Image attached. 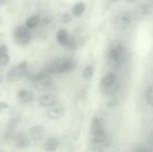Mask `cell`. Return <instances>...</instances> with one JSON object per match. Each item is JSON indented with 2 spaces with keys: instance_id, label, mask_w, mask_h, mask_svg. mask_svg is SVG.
<instances>
[{
  "instance_id": "cell-1",
  "label": "cell",
  "mask_w": 153,
  "mask_h": 152,
  "mask_svg": "<svg viewBox=\"0 0 153 152\" xmlns=\"http://www.w3.org/2000/svg\"><path fill=\"white\" fill-rule=\"evenodd\" d=\"M75 68L74 59H69V57H62V59H57L55 61L51 62L50 64L46 66L45 70L49 74H62L70 72Z\"/></svg>"
},
{
  "instance_id": "cell-2",
  "label": "cell",
  "mask_w": 153,
  "mask_h": 152,
  "mask_svg": "<svg viewBox=\"0 0 153 152\" xmlns=\"http://www.w3.org/2000/svg\"><path fill=\"white\" fill-rule=\"evenodd\" d=\"M126 59V49L122 42L116 41L108 51V61L113 66H120Z\"/></svg>"
},
{
  "instance_id": "cell-3",
  "label": "cell",
  "mask_w": 153,
  "mask_h": 152,
  "mask_svg": "<svg viewBox=\"0 0 153 152\" xmlns=\"http://www.w3.org/2000/svg\"><path fill=\"white\" fill-rule=\"evenodd\" d=\"M111 141L106 131L91 134V147L94 150H104L109 146Z\"/></svg>"
},
{
  "instance_id": "cell-4",
  "label": "cell",
  "mask_w": 153,
  "mask_h": 152,
  "mask_svg": "<svg viewBox=\"0 0 153 152\" xmlns=\"http://www.w3.org/2000/svg\"><path fill=\"white\" fill-rule=\"evenodd\" d=\"M27 71V62L23 61L21 63H19L18 65H15L14 67H12L8 72L6 73V80L8 82H14L17 79L21 78L25 75Z\"/></svg>"
},
{
  "instance_id": "cell-5",
  "label": "cell",
  "mask_w": 153,
  "mask_h": 152,
  "mask_svg": "<svg viewBox=\"0 0 153 152\" xmlns=\"http://www.w3.org/2000/svg\"><path fill=\"white\" fill-rule=\"evenodd\" d=\"M32 35L30 29L26 26H18L14 30V39L18 44L20 45H27L31 41Z\"/></svg>"
},
{
  "instance_id": "cell-6",
  "label": "cell",
  "mask_w": 153,
  "mask_h": 152,
  "mask_svg": "<svg viewBox=\"0 0 153 152\" xmlns=\"http://www.w3.org/2000/svg\"><path fill=\"white\" fill-rule=\"evenodd\" d=\"M131 16L128 14V13H122V14H119L115 19H114V28L118 31H124L126 30L129 27V25L131 24Z\"/></svg>"
},
{
  "instance_id": "cell-7",
  "label": "cell",
  "mask_w": 153,
  "mask_h": 152,
  "mask_svg": "<svg viewBox=\"0 0 153 152\" xmlns=\"http://www.w3.org/2000/svg\"><path fill=\"white\" fill-rule=\"evenodd\" d=\"M47 108H48V110H47L46 115L50 120H59L64 117L65 115V106L62 103H59V101Z\"/></svg>"
},
{
  "instance_id": "cell-8",
  "label": "cell",
  "mask_w": 153,
  "mask_h": 152,
  "mask_svg": "<svg viewBox=\"0 0 153 152\" xmlns=\"http://www.w3.org/2000/svg\"><path fill=\"white\" fill-rule=\"evenodd\" d=\"M102 131H105L104 119H103V117H101V116L98 114L93 118L91 125H90V132H91V134H95V133H99V132H102Z\"/></svg>"
},
{
  "instance_id": "cell-9",
  "label": "cell",
  "mask_w": 153,
  "mask_h": 152,
  "mask_svg": "<svg viewBox=\"0 0 153 152\" xmlns=\"http://www.w3.org/2000/svg\"><path fill=\"white\" fill-rule=\"evenodd\" d=\"M34 83V87H36V91L39 92H46L52 87V78H51V75H47L43 78L36 79V80H33Z\"/></svg>"
},
{
  "instance_id": "cell-10",
  "label": "cell",
  "mask_w": 153,
  "mask_h": 152,
  "mask_svg": "<svg viewBox=\"0 0 153 152\" xmlns=\"http://www.w3.org/2000/svg\"><path fill=\"white\" fill-rule=\"evenodd\" d=\"M57 102V96L54 93H45L39 97L38 103L41 108H49Z\"/></svg>"
},
{
  "instance_id": "cell-11",
  "label": "cell",
  "mask_w": 153,
  "mask_h": 152,
  "mask_svg": "<svg viewBox=\"0 0 153 152\" xmlns=\"http://www.w3.org/2000/svg\"><path fill=\"white\" fill-rule=\"evenodd\" d=\"M46 133V129L43 125H33L29 129V138L31 139L33 142H40L43 140Z\"/></svg>"
},
{
  "instance_id": "cell-12",
  "label": "cell",
  "mask_w": 153,
  "mask_h": 152,
  "mask_svg": "<svg viewBox=\"0 0 153 152\" xmlns=\"http://www.w3.org/2000/svg\"><path fill=\"white\" fill-rule=\"evenodd\" d=\"M117 81H118V77L115 72H108L107 74H105V75L102 77L101 82H100L101 92H104L105 90H107L109 87L115 85Z\"/></svg>"
},
{
  "instance_id": "cell-13",
  "label": "cell",
  "mask_w": 153,
  "mask_h": 152,
  "mask_svg": "<svg viewBox=\"0 0 153 152\" xmlns=\"http://www.w3.org/2000/svg\"><path fill=\"white\" fill-rule=\"evenodd\" d=\"M17 96H18V99L21 103H30L34 99V96H33V94H32V92L28 91V90H24V89L18 91Z\"/></svg>"
},
{
  "instance_id": "cell-14",
  "label": "cell",
  "mask_w": 153,
  "mask_h": 152,
  "mask_svg": "<svg viewBox=\"0 0 153 152\" xmlns=\"http://www.w3.org/2000/svg\"><path fill=\"white\" fill-rule=\"evenodd\" d=\"M15 144L18 148H25L30 145V140L24 133H19L15 136Z\"/></svg>"
},
{
  "instance_id": "cell-15",
  "label": "cell",
  "mask_w": 153,
  "mask_h": 152,
  "mask_svg": "<svg viewBox=\"0 0 153 152\" xmlns=\"http://www.w3.org/2000/svg\"><path fill=\"white\" fill-rule=\"evenodd\" d=\"M59 140H57L56 138H54V136H50V138L47 139L46 142H45L44 148L46 151H54L59 148Z\"/></svg>"
},
{
  "instance_id": "cell-16",
  "label": "cell",
  "mask_w": 153,
  "mask_h": 152,
  "mask_svg": "<svg viewBox=\"0 0 153 152\" xmlns=\"http://www.w3.org/2000/svg\"><path fill=\"white\" fill-rule=\"evenodd\" d=\"M69 37H70V35H69V33H68V30H67V29L62 28V29H59V30H57L56 41H57V43H59V45H62V46H65V45L67 44Z\"/></svg>"
},
{
  "instance_id": "cell-17",
  "label": "cell",
  "mask_w": 153,
  "mask_h": 152,
  "mask_svg": "<svg viewBox=\"0 0 153 152\" xmlns=\"http://www.w3.org/2000/svg\"><path fill=\"white\" fill-rule=\"evenodd\" d=\"M40 22H41L40 17L36 16V15H33V16H30L28 19H27L26 23H25V26H26L28 29H33L40 24Z\"/></svg>"
},
{
  "instance_id": "cell-18",
  "label": "cell",
  "mask_w": 153,
  "mask_h": 152,
  "mask_svg": "<svg viewBox=\"0 0 153 152\" xmlns=\"http://www.w3.org/2000/svg\"><path fill=\"white\" fill-rule=\"evenodd\" d=\"M85 5L83 2H77L74 6L72 7V14L75 17H80L81 15L85 13Z\"/></svg>"
},
{
  "instance_id": "cell-19",
  "label": "cell",
  "mask_w": 153,
  "mask_h": 152,
  "mask_svg": "<svg viewBox=\"0 0 153 152\" xmlns=\"http://www.w3.org/2000/svg\"><path fill=\"white\" fill-rule=\"evenodd\" d=\"M120 89V83L119 81H117V82L115 83V85H113L111 87H109L107 90H105L104 92H102L104 95L106 96H109V95H114V94H116L118 92V90Z\"/></svg>"
},
{
  "instance_id": "cell-20",
  "label": "cell",
  "mask_w": 153,
  "mask_h": 152,
  "mask_svg": "<svg viewBox=\"0 0 153 152\" xmlns=\"http://www.w3.org/2000/svg\"><path fill=\"white\" fill-rule=\"evenodd\" d=\"M93 74H94V68L92 66H87L82 71V76L85 79H91L93 77Z\"/></svg>"
},
{
  "instance_id": "cell-21",
  "label": "cell",
  "mask_w": 153,
  "mask_h": 152,
  "mask_svg": "<svg viewBox=\"0 0 153 152\" xmlns=\"http://www.w3.org/2000/svg\"><path fill=\"white\" fill-rule=\"evenodd\" d=\"M146 100H147L148 104L153 106V83L149 87V89L146 92Z\"/></svg>"
},
{
  "instance_id": "cell-22",
  "label": "cell",
  "mask_w": 153,
  "mask_h": 152,
  "mask_svg": "<svg viewBox=\"0 0 153 152\" xmlns=\"http://www.w3.org/2000/svg\"><path fill=\"white\" fill-rule=\"evenodd\" d=\"M10 55H8V53H2V54H0V67H4V66H6L8 63H10Z\"/></svg>"
},
{
  "instance_id": "cell-23",
  "label": "cell",
  "mask_w": 153,
  "mask_h": 152,
  "mask_svg": "<svg viewBox=\"0 0 153 152\" xmlns=\"http://www.w3.org/2000/svg\"><path fill=\"white\" fill-rule=\"evenodd\" d=\"M65 47H67V48H69V49H75L77 47V41H76V39L72 38V37H69L68 42H67V44L65 45Z\"/></svg>"
},
{
  "instance_id": "cell-24",
  "label": "cell",
  "mask_w": 153,
  "mask_h": 152,
  "mask_svg": "<svg viewBox=\"0 0 153 152\" xmlns=\"http://www.w3.org/2000/svg\"><path fill=\"white\" fill-rule=\"evenodd\" d=\"M71 21H72V15L71 14L66 13V14H64L62 16V22L65 23V24H68V23H70Z\"/></svg>"
},
{
  "instance_id": "cell-25",
  "label": "cell",
  "mask_w": 153,
  "mask_h": 152,
  "mask_svg": "<svg viewBox=\"0 0 153 152\" xmlns=\"http://www.w3.org/2000/svg\"><path fill=\"white\" fill-rule=\"evenodd\" d=\"M7 108H8V104L6 103V102H4V101L0 102V114L3 113L4 110H6Z\"/></svg>"
},
{
  "instance_id": "cell-26",
  "label": "cell",
  "mask_w": 153,
  "mask_h": 152,
  "mask_svg": "<svg viewBox=\"0 0 153 152\" xmlns=\"http://www.w3.org/2000/svg\"><path fill=\"white\" fill-rule=\"evenodd\" d=\"M8 52V48L5 44H0V54L2 53H7Z\"/></svg>"
},
{
  "instance_id": "cell-27",
  "label": "cell",
  "mask_w": 153,
  "mask_h": 152,
  "mask_svg": "<svg viewBox=\"0 0 153 152\" xmlns=\"http://www.w3.org/2000/svg\"><path fill=\"white\" fill-rule=\"evenodd\" d=\"M7 2V0H0V5H2V4L6 3Z\"/></svg>"
},
{
  "instance_id": "cell-28",
  "label": "cell",
  "mask_w": 153,
  "mask_h": 152,
  "mask_svg": "<svg viewBox=\"0 0 153 152\" xmlns=\"http://www.w3.org/2000/svg\"><path fill=\"white\" fill-rule=\"evenodd\" d=\"M1 77H2V76H1V74H0V83H1V81H2V78H1Z\"/></svg>"
}]
</instances>
